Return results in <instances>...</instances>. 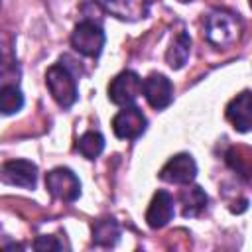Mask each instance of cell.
Returning <instances> with one entry per match:
<instances>
[{
  "label": "cell",
  "instance_id": "d6986e66",
  "mask_svg": "<svg viewBox=\"0 0 252 252\" xmlns=\"http://www.w3.org/2000/svg\"><path fill=\"white\" fill-rule=\"evenodd\" d=\"M33 248L35 250H61L63 246L55 240V236H37L35 242H33Z\"/></svg>",
  "mask_w": 252,
  "mask_h": 252
},
{
  "label": "cell",
  "instance_id": "ac0fdd59",
  "mask_svg": "<svg viewBox=\"0 0 252 252\" xmlns=\"http://www.w3.org/2000/svg\"><path fill=\"white\" fill-rule=\"evenodd\" d=\"M226 163L238 173L242 175L246 181L250 179V163H252V158H250V150L244 148V146H238V148H230L226 152Z\"/></svg>",
  "mask_w": 252,
  "mask_h": 252
},
{
  "label": "cell",
  "instance_id": "5b68a950",
  "mask_svg": "<svg viewBox=\"0 0 252 252\" xmlns=\"http://www.w3.org/2000/svg\"><path fill=\"white\" fill-rule=\"evenodd\" d=\"M142 94V79L136 71H122L118 73L108 85V98L118 106H130Z\"/></svg>",
  "mask_w": 252,
  "mask_h": 252
},
{
  "label": "cell",
  "instance_id": "2e32d148",
  "mask_svg": "<svg viewBox=\"0 0 252 252\" xmlns=\"http://www.w3.org/2000/svg\"><path fill=\"white\" fill-rule=\"evenodd\" d=\"M24 106V94L16 85L0 87V114H16Z\"/></svg>",
  "mask_w": 252,
  "mask_h": 252
},
{
  "label": "cell",
  "instance_id": "8fae6325",
  "mask_svg": "<svg viewBox=\"0 0 252 252\" xmlns=\"http://www.w3.org/2000/svg\"><path fill=\"white\" fill-rule=\"evenodd\" d=\"M173 215H175L173 197L167 191L159 189L152 197L150 207L146 211V222H148V226H152V228H163L173 219Z\"/></svg>",
  "mask_w": 252,
  "mask_h": 252
},
{
  "label": "cell",
  "instance_id": "7c38bea8",
  "mask_svg": "<svg viewBox=\"0 0 252 252\" xmlns=\"http://www.w3.org/2000/svg\"><path fill=\"white\" fill-rule=\"evenodd\" d=\"M226 118L238 132H250V91H242L228 102Z\"/></svg>",
  "mask_w": 252,
  "mask_h": 252
},
{
  "label": "cell",
  "instance_id": "e0dca14e",
  "mask_svg": "<svg viewBox=\"0 0 252 252\" xmlns=\"http://www.w3.org/2000/svg\"><path fill=\"white\" fill-rule=\"evenodd\" d=\"M77 150L81 156H85L87 159H94L102 154L104 150V136L100 132H94V130H89L85 132L79 142H77Z\"/></svg>",
  "mask_w": 252,
  "mask_h": 252
},
{
  "label": "cell",
  "instance_id": "ba28073f",
  "mask_svg": "<svg viewBox=\"0 0 252 252\" xmlns=\"http://www.w3.org/2000/svg\"><path fill=\"white\" fill-rule=\"evenodd\" d=\"M142 93L148 104L156 110H163L173 100V85L161 73H150L148 79L142 81Z\"/></svg>",
  "mask_w": 252,
  "mask_h": 252
},
{
  "label": "cell",
  "instance_id": "9a60e30c",
  "mask_svg": "<svg viewBox=\"0 0 252 252\" xmlns=\"http://www.w3.org/2000/svg\"><path fill=\"white\" fill-rule=\"evenodd\" d=\"M120 238V226L114 219H100L93 224V242L102 248H110Z\"/></svg>",
  "mask_w": 252,
  "mask_h": 252
},
{
  "label": "cell",
  "instance_id": "9c48e42d",
  "mask_svg": "<svg viewBox=\"0 0 252 252\" xmlns=\"http://www.w3.org/2000/svg\"><path fill=\"white\" fill-rule=\"evenodd\" d=\"M197 175V163L189 154H177L159 169V179L175 185H189Z\"/></svg>",
  "mask_w": 252,
  "mask_h": 252
},
{
  "label": "cell",
  "instance_id": "ffe728a7",
  "mask_svg": "<svg viewBox=\"0 0 252 252\" xmlns=\"http://www.w3.org/2000/svg\"><path fill=\"white\" fill-rule=\"evenodd\" d=\"M181 2H191V0H181Z\"/></svg>",
  "mask_w": 252,
  "mask_h": 252
},
{
  "label": "cell",
  "instance_id": "6da1fadb",
  "mask_svg": "<svg viewBox=\"0 0 252 252\" xmlns=\"http://www.w3.org/2000/svg\"><path fill=\"white\" fill-rule=\"evenodd\" d=\"M203 35L215 47H230L242 35V22L234 12L211 10L203 18Z\"/></svg>",
  "mask_w": 252,
  "mask_h": 252
},
{
  "label": "cell",
  "instance_id": "5bb4252c",
  "mask_svg": "<svg viewBox=\"0 0 252 252\" xmlns=\"http://www.w3.org/2000/svg\"><path fill=\"white\" fill-rule=\"evenodd\" d=\"M189 53H191V37H189V33L179 32L165 53V61L171 69H181L187 63Z\"/></svg>",
  "mask_w": 252,
  "mask_h": 252
},
{
  "label": "cell",
  "instance_id": "52a82bcc",
  "mask_svg": "<svg viewBox=\"0 0 252 252\" xmlns=\"http://www.w3.org/2000/svg\"><path fill=\"white\" fill-rule=\"evenodd\" d=\"M146 124H148V120H146L144 112L134 104L124 106L112 118V130H114L116 138H120V140H136L146 130Z\"/></svg>",
  "mask_w": 252,
  "mask_h": 252
},
{
  "label": "cell",
  "instance_id": "3957f363",
  "mask_svg": "<svg viewBox=\"0 0 252 252\" xmlns=\"http://www.w3.org/2000/svg\"><path fill=\"white\" fill-rule=\"evenodd\" d=\"M104 32L93 20H83L71 33V45L85 57H98L104 47Z\"/></svg>",
  "mask_w": 252,
  "mask_h": 252
},
{
  "label": "cell",
  "instance_id": "277c9868",
  "mask_svg": "<svg viewBox=\"0 0 252 252\" xmlns=\"http://www.w3.org/2000/svg\"><path fill=\"white\" fill-rule=\"evenodd\" d=\"M45 187L51 197L73 203L81 195V181L69 167H55L45 175Z\"/></svg>",
  "mask_w": 252,
  "mask_h": 252
},
{
  "label": "cell",
  "instance_id": "8992f818",
  "mask_svg": "<svg viewBox=\"0 0 252 252\" xmlns=\"http://www.w3.org/2000/svg\"><path fill=\"white\" fill-rule=\"evenodd\" d=\"M0 181L14 187L33 189L37 183V165L30 159H10L0 165Z\"/></svg>",
  "mask_w": 252,
  "mask_h": 252
},
{
  "label": "cell",
  "instance_id": "4fadbf2b",
  "mask_svg": "<svg viewBox=\"0 0 252 252\" xmlns=\"http://www.w3.org/2000/svg\"><path fill=\"white\" fill-rule=\"evenodd\" d=\"M179 201H181V205H183L181 215H183L185 219H193V217H199V215L207 209L209 197H207V193H205L199 185H191V187H185V189L179 193Z\"/></svg>",
  "mask_w": 252,
  "mask_h": 252
},
{
  "label": "cell",
  "instance_id": "7a4b0ae2",
  "mask_svg": "<svg viewBox=\"0 0 252 252\" xmlns=\"http://www.w3.org/2000/svg\"><path fill=\"white\" fill-rule=\"evenodd\" d=\"M45 83L47 89L51 93V96L55 98V102L63 108H71L79 96L77 91V79L73 77V73L69 71L67 65H63V61L51 65L45 73Z\"/></svg>",
  "mask_w": 252,
  "mask_h": 252
},
{
  "label": "cell",
  "instance_id": "30bf717a",
  "mask_svg": "<svg viewBox=\"0 0 252 252\" xmlns=\"http://www.w3.org/2000/svg\"><path fill=\"white\" fill-rule=\"evenodd\" d=\"M104 12L118 20H128L136 22L148 16L150 12V2L148 0H96Z\"/></svg>",
  "mask_w": 252,
  "mask_h": 252
}]
</instances>
